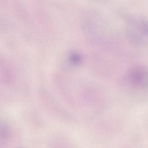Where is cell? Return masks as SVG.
<instances>
[{"instance_id":"obj_1","label":"cell","mask_w":148,"mask_h":148,"mask_svg":"<svg viewBox=\"0 0 148 148\" xmlns=\"http://www.w3.org/2000/svg\"><path fill=\"white\" fill-rule=\"evenodd\" d=\"M127 81L130 86L136 88L148 87V68L137 66L133 68L128 74Z\"/></svg>"}]
</instances>
